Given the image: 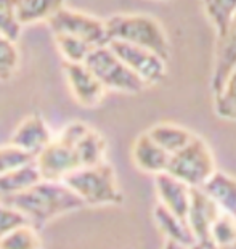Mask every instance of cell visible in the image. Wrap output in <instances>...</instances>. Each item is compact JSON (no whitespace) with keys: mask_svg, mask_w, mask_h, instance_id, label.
Returning <instances> with one entry per match:
<instances>
[{"mask_svg":"<svg viewBox=\"0 0 236 249\" xmlns=\"http://www.w3.org/2000/svg\"><path fill=\"white\" fill-rule=\"evenodd\" d=\"M0 201L21 211L37 230L55 217L76 213L85 208L84 201L61 180L42 178L24 192L0 196Z\"/></svg>","mask_w":236,"mask_h":249,"instance_id":"6da1fadb","label":"cell"},{"mask_svg":"<svg viewBox=\"0 0 236 249\" xmlns=\"http://www.w3.org/2000/svg\"><path fill=\"white\" fill-rule=\"evenodd\" d=\"M109 40H120L143 47L164 60H169V40L162 24L148 15H114L106 21Z\"/></svg>","mask_w":236,"mask_h":249,"instance_id":"7a4b0ae2","label":"cell"},{"mask_svg":"<svg viewBox=\"0 0 236 249\" xmlns=\"http://www.w3.org/2000/svg\"><path fill=\"white\" fill-rule=\"evenodd\" d=\"M61 182L66 183L85 206H114L124 201L116 172L106 161L77 169L67 174Z\"/></svg>","mask_w":236,"mask_h":249,"instance_id":"3957f363","label":"cell"},{"mask_svg":"<svg viewBox=\"0 0 236 249\" xmlns=\"http://www.w3.org/2000/svg\"><path fill=\"white\" fill-rule=\"evenodd\" d=\"M85 129L87 124L79 121L67 124L58 137H53L49 145L35 156V166L42 178L63 180L67 174L81 169V161L76 151V140Z\"/></svg>","mask_w":236,"mask_h":249,"instance_id":"277c9868","label":"cell"},{"mask_svg":"<svg viewBox=\"0 0 236 249\" xmlns=\"http://www.w3.org/2000/svg\"><path fill=\"white\" fill-rule=\"evenodd\" d=\"M217 171L216 160L206 140L193 135L185 146L170 155L166 172L191 188H201Z\"/></svg>","mask_w":236,"mask_h":249,"instance_id":"5b68a950","label":"cell"},{"mask_svg":"<svg viewBox=\"0 0 236 249\" xmlns=\"http://www.w3.org/2000/svg\"><path fill=\"white\" fill-rule=\"evenodd\" d=\"M84 65L95 74L106 90H116V92L122 93H140L146 87L125 66V63L109 49L108 44L92 49Z\"/></svg>","mask_w":236,"mask_h":249,"instance_id":"8992f818","label":"cell"},{"mask_svg":"<svg viewBox=\"0 0 236 249\" xmlns=\"http://www.w3.org/2000/svg\"><path fill=\"white\" fill-rule=\"evenodd\" d=\"M53 34H69L85 40L92 47L106 45L109 42L106 23L92 15L67 8L66 5L60 8L49 21Z\"/></svg>","mask_w":236,"mask_h":249,"instance_id":"52a82bcc","label":"cell"},{"mask_svg":"<svg viewBox=\"0 0 236 249\" xmlns=\"http://www.w3.org/2000/svg\"><path fill=\"white\" fill-rule=\"evenodd\" d=\"M108 45L145 86H154L166 77L167 60L154 52L120 40H109Z\"/></svg>","mask_w":236,"mask_h":249,"instance_id":"ba28073f","label":"cell"},{"mask_svg":"<svg viewBox=\"0 0 236 249\" xmlns=\"http://www.w3.org/2000/svg\"><path fill=\"white\" fill-rule=\"evenodd\" d=\"M222 211L219 209L211 196L202 188H191V199L188 206L185 220L195 236L196 246L214 248L211 240V229L214 220L217 219Z\"/></svg>","mask_w":236,"mask_h":249,"instance_id":"9c48e42d","label":"cell"},{"mask_svg":"<svg viewBox=\"0 0 236 249\" xmlns=\"http://www.w3.org/2000/svg\"><path fill=\"white\" fill-rule=\"evenodd\" d=\"M65 76L76 102L84 108H95L103 102L106 89L84 63L65 61Z\"/></svg>","mask_w":236,"mask_h":249,"instance_id":"30bf717a","label":"cell"},{"mask_svg":"<svg viewBox=\"0 0 236 249\" xmlns=\"http://www.w3.org/2000/svg\"><path fill=\"white\" fill-rule=\"evenodd\" d=\"M154 188L159 204L169 209L172 214L185 219L191 199V187L169 172H161L154 176Z\"/></svg>","mask_w":236,"mask_h":249,"instance_id":"8fae6325","label":"cell"},{"mask_svg":"<svg viewBox=\"0 0 236 249\" xmlns=\"http://www.w3.org/2000/svg\"><path fill=\"white\" fill-rule=\"evenodd\" d=\"M53 139L50 127L40 114H31L21 123L12 137V145L33 156H37Z\"/></svg>","mask_w":236,"mask_h":249,"instance_id":"7c38bea8","label":"cell"},{"mask_svg":"<svg viewBox=\"0 0 236 249\" xmlns=\"http://www.w3.org/2000/svg\"><path fill=\"white\" fill-rule=\"evenodd\" d=\"M170 155L164 151L157 143L146 134H141L132 146V160L140 171L146 174H161L166 172Z\"/></svg>","mask_w":236,"mask_h":249,"instance_id":"4fadbf2b","label":"cell"},{"mask_svg":"<svg viewBox=\"0 0 236 249\" xmlns=\"http://www.w3.org/2000/svg\"><path fill=\"white\" fill-rule=\"evenodd\" d=\"M153 217L156 222V227L159 231L166 236L167 243L178 246V248H191L196 246L195 236L188 227L186 220L182 219L175 214H172L169 209L157 203L153 209Z\"/></svg>","mask_w":236,"mask_h":249,"instance_id":"5bb4252c","label":"cell"},{"mask_svg":"<svg viewBox=\"0 0 236 249\" xmlns=\"http://www.w3.org/2000/svg\"><path fill=\"white\" fill-rule=\"evenodd\" d=\"M217 55H216V65H214V72L211 79V89L212 92H217L219 87L222 86L227 76L236 68V15L230 21L225 34L217 39Z\"/></svg>","mask_w":236,"mask_h":249,"instance_id":"9a60e30c","label":"cell"},{"mask_svg":"<svg viewBox=\"0 0 236 249\" xmlns=\"http://www.w3.org/2000/svg\"><path fill=\"white\" fill-rule=\"evenodd\" d=\"M201 188L216 201L222 213L236 219V177L217 169Z\"/></svg>","mask_w":236,"mask_h":249,"instance_id":"2e32d148","label":"cell"},{"mask_svg":"<svg viewBox=\"0 0 236 249\" xmlns=\"http://www.w3.org/2000/svg\"><path fill=\"white\" fill-rule=\"evenodd\" d=\"M65 2L66 0H15V8L21 26H29L49 21L65 7Z\"/></svg>","mask_w":236,"mask_h":249,"instance_id":"e0dca14e","label":"cell"},{"mask_svg":"<svg viewBox=\"0 0 236 249\" xmlns=\"http://www.w3.org/2000/svg\"><path fill=\"white\" fill-rule=\"evenodd\" d=\"M39 180H42V177L34 160L33 162L12 169V171L0 176V196H8L24 192L29 187H33L34 183H37Z\"/></svg>","mask_w":236,"mask_h":249,"instance_id":"ac0fdd59","label":"cell"},{"mask_svg":"<svg viewBox=\"0 0 236 249\" xmlns=\"http://www.w3.org/2000/svg\"><path fill=\"white\" fill-rule=\"evenodd\" d=\"M146 134H148L162 150L169 153V155H174L175 151L185 146L193 137L191 132L185 129V127L170 124V123L156 124L151 127Z\"/></svg>","mask_w":236,"mask_h":249,"instance_id":"d6986e66","label":"cell"},{"mask_svg":"<svg viewBox=\"0 0 236 249\" xmlns=\"http://www.w3.org/2000/svg\"><path fill=\"white\" fill-rule=\"evenodd\" d=\"M214 111L220 119L236 124V68L214 92Z\"/></svg>","mask_w":236,"mask_h":249,"instance_id":"ffe728a7","label":"cell"},{"mask_svg":"<svg viewBox=\"0 0 236 249\" xmlns=\"http://www.w3.org/2000/svg\"><path fill=\"white\" fill-rule=\"evenodd\" d=\"M201 3L207 19L216 29L217 39H220L236 15V0H201Z\"/></svg>","mask_w":236,"mask_h":249,"instance_id":"44dd1931","label":"cell"},{"mask_svg":"<svg viewBox=\"0 0 236 249\" xmlns=\"http://www.w3.org/2000/svg\"><path fill=\"white\" fill-rule=\"evenodd\" d=\"M53 40L63 60L67 63H84L92 49H95L85 40L69 34H53Z\"/></svg>","mask_w":236,"mask_h":249,"instance_id":"7402d4cb","label":"cell"},{"mask_svg":"<svg viewBox=\"0 0 236 249\" xmlns=\"http://www.w3.org/2000/svg\"><path fill=\"white\" fill-rule=\"evenodd\" d=\"M39 230L31 224L21 225L18 229L0 238V249H37L42 248Z\"/></svg>","mask_w":236,"mask_h":249,"instance_id":"603a6c76","label":"cell"},{"mask_svg":"<svg viewBox=\"0 0 236 249\" xmlns=\"http://www.w3.org/2000/svg\"><path fill=\"white\" fill-rule=\"evenodd\" d=\"M211 240L214 248L236 246V219L230 214L220 213L211 229Z\"/></svg>","mask_w":236,"mask_h":249,"instance_id":"cb8c5ba5","label":"cell"},{"mask_svg":"<svg viewBox=\"0 0 236 249\" xmlns=\"http://www.w3.org/2000/svg\"><path fill=\"white\" fill-rule=\"evenodd\" d=\"M19 52L17 42L0 34V81H10L18 71Z\"/></svg>","mask_w":236,"mask_h":249,"instance_id":"d4e9b609","label":"cell"},{"mask_svg":"<svg viewBox=\"0 0 236 249\" xmlns=\"http://www.w3.org/2000/svg\"><path fill=\"white\" fill-rule=\"evenodd\" d=\"M23 31L17 17L15 0H0V34L17 42Z\"/></svg>","mask_w":236,"mask_h":249,"instance_id":"484cf974","label":"cell"},{"mask_svg":"<svg viewBox=\"0 0 236 249\" xmlns=\"http://www.w3.org/2000/svg\"><path fill=\"white\" fill-rule=\"evenodd\" d=\"M34 160L35 156L19 150V148L12 145V143L7 146H0V176L12 171V169H17L28 162H33Z\"/></svg>","mask_w":236,"mask_h":249,"instance_id":"4316f807","label":"cell"},{"mask_svg":"<svg viewBox=\"0 0 236 249\" xmlns=\"http://www.w3.org/2000/svg\"><path fill=\"white\" fill-rule=\"evenodd\" d=\"M26 224H31V222L21 211L0 201V238Z\"/></svg>","mask_w":236,"mask_h":249,"instance_id":"83f0119b","label":"cell"}]
</instances>
